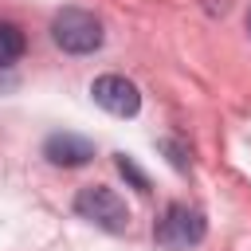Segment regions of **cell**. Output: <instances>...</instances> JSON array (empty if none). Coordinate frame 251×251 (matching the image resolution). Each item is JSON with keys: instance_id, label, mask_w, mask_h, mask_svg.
<instances>
[{"instance_id": "6da1fadb", "label": "cell", "mask_w": 251, "mask_h": 251, "mask_svg": "<svg viewBox=\"0 0 251 251\" xmlns=\"http://www.w3.org/2000/svg\"><path fill=\"white\" fill-rule=\"evenodd\" d=\"M75 216L86 220V224H94V227H102V231H114V235L129 227V208H126V200H122L114 188H106V184H86V188H78V192H75Z\"/></svg>"}, {"instance_id": "7a4b0ae2", "label": "cell", "mask_w": 251, "mask_h": 251, "mask_svg": "<svg viewBox=\"0 0 251 251\" xmlns=\"http://www.w3.org/2000/svg\"><path fill=\"white\" fill-rule=\"evenodd\" d=\"M51 39L67 51V55H90L102 47L106 31H102V20L94 12H82V8H63L55 20H51Z\"/></svg>"}, {"instance_id": "3957f363", "label": "cell", "mask_w": 251, "mask_h": 251, "mask_svg": "<svg viewBox=\"0 0 251 251\" xmlns=\"http://www.w3.org/2000/svg\"><path fill=\"white\" fill-rule=\"evenodd\" d=\"M204 231H208L204 216L196 208H188V204H169L161 212V220L153 224V239L165 251H188V247H196L204 239Z\"/></svg>"}, {"instance_id": "277c9868", "label": "cell", "mask_w": 251, "mask_h": 251, "mask_svg": "<svg viewBox=\"0 0 251 251\" xmlns=\"http://www.w3.org/2000/svg\"><path fill=\"white\" fill-rule=\"evenodd\" d=\"M90 98L114 118H133L141 110V94L126 75H98L90 82Z\"/></svg>"}, {"instance_id": "5b68a950", "label": "cell", "mask_w": 251, "mask_h": 251, "mask_svg": "<svg viewBox=\"0 0 251 251\" xmlns=\"http://www.w3.org/2000/svg\"><path fill=\"white\" fill-rule=\"evenodd\" d=\"M43 157H47L51 165H59V169H78V165H86V161L94 157V141L82 137V133L63 129V133H51V137L43 141Z\"/></svg>"}, {"instance_id": "8992f818", "label": "cell", "mask_w": 251, "mask_h": 251, "mask_svg": "<svg viewBox=\"0 0 251 251\" xmlns=\"http://www.w3.org/2000/svg\"><path fill=\"white\" fill-rule=\"evenodd\" d=\"M24 47H27L24 31H20L16 24H8V20H0V67H12V63L24 55Z\"/></svg>"}, {"instance_id": "52a82bcc", "label": "cell", "mask_w": 251, "mask_h": 251, "mask_svg": "<svg viewBox=\"0 0 251 251\" xmlns=\"http://www.w3.org/2000/svg\"><path fill=\"white\" fill-rule=\"evenodd\" d=\"M161 153H165V157H169V165H173V169H180V173L192 165L188 145H184V141H176V137H165V141H161Z\"/></svg>"}, {"instance_id": "ba28073f", "label": "cell", "mask_w": 251, "mask_h": 251, "mask_svg": "<svg viewBox=\"0 0 251 251\" xmlns=\"http://www.w3.org/2000/svg\"><path fill=\"white\" fill-rule=\"evenodd\" d=\"M118 173H122V176H126V180H129V184H133V188H137L141 196L149 192V176H145V173H141V169L133 165V157H126V153H118Z\"/></svg>"}, {"instance_id": "9c48e42d", "label": "cell", "mask_w": 251, "mask_h": 251, "mask_svg": "<svg viewBox=\"0 0 251 251\" xmlns=\"http://www.w3.org/2000/svg\"><path fill=\"white\" fill-rule=\"evenodd\" d=\"M247 27H251V16H247Z\"/></svg>"}]
</instances>
